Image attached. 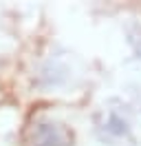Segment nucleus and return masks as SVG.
<instances>
[{
	"label": "nucleus",
	"instance_id": "nucleus-1",
	"mask_svg": "<svg viewBox=\"0 0 141 146\" xmlns=\"http://www.w3.org/2000/svg\"><path fill=\"white\" fill-rule=\"evenodd\" d=\"M70 142H73V133L62 124L46 122L35 128L33 146H70Z\"/></svg>",
	"mask_w": 141,
	"mask_h": 146
}]
</instances>
